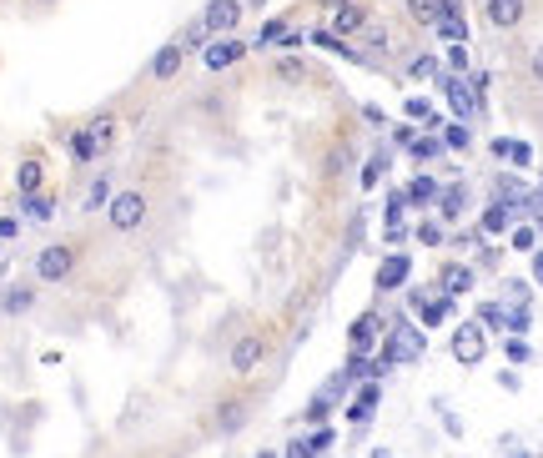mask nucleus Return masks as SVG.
<instances>
[{
    "label": "nucleus",
    "instance_id": "37",
    "mask_svg": "<svg viewBox=\"0 0 543 458\" xmlns=\"http://www.w3.org/2000/svg\"><path fill=\"white\" fill-rule=\"evenodd\" d=\"M523 212H529L533 222L543 227V181H539V187H533V192H529V202H523Z\"/></svg>",
    "mask_w": 543,
    "mask_h": 458
},
{
    "label": "nucleus",
    "instance_id": "51",
    "mask_svg": "<svg viewBox=\"0 0 543 458\" xmlns=\"http://www.w3.org/2000/svg\"><path fill=\"white\" fill-rule=\"evenodd\" d=\"M322 11H342V5H352V0H317Z\"/></svg>",
    "mask_w": 543,
    "mask_h": 458
},
{
    "label": "nucleus",
    "instance_id": "35",
    "mask_svg": "<svg viewBox=\"0 0 543 458\" xmlns=\"http://www.w3.org/2000/svg\"><path fill=\"white\" fill-rule=\"evenodd\" d=\"M503 353H508V362H529L533 358V347L523 343V337H508V343H503Z\"/></svg>",
    "mask_w": 543,
    "mask_h": 458
},
{
    "label": "nucleus",
    "instance_id": "33",
    "mask_svg": "<svg viewBox=\"0 0 543 458\" xmlns=\"http://www.w3.org/2000/svg\"><path fill=\"white\" fill-rule=\"evenodd\" d=\"M277 76H282V81H302L307 66H302L297 56H282V61H277Z\"/></svg>",
    "mask_w": 543,
    "mask_h": 458
},
{
    "label": "nucleus",
    "instance_id": "15",
    "mask_svg": "<svg viewBox=\"0 0 543 458\" xmlns=\"http://www.w3.org/2000/svg\"><path fill=\"white\" fill-rule=\"evenodd\" d=\"M413 307H418L423 328H438V322H448V312H453V297H418V292H413Z\"/></svg>",
    "mask_w": 543,
    "mask_h": 458
},
{
    "label": "nucleus",
    "instance_id": "23",
    "mask_svg": "<svg viewBox=\"0 0 543 458\" xmlns=\"http://www.w3.org/2000/svg\"><path fill=\"white\" fill-rule=\"evenodd\" d=\"M86 131H91V141H96L101 152H111V141H116V116H96V121H86Z\"/></svg>",
    "mask_w": 543,
    "mask_h": 458
},
{
    "label": "nucleus",
    "instance_id": "48",
    "mask_svg": "<svg viewBox=\"0 0 543 458\" xmlns=\"http://www.w3.org/2000/svg\"><path fill=\"white\" fill-rule=\"evenodd\" d=\"M15 232H21V222H15V217H0V242H11Z\"/></svg>",
    "mask_w": 543,
    "mask_h": 458
},
{
    "label": "nucleus",
    "instance_id": "18",
    "mask_svg": "<svg viewBox=\"0 0 543 458\" xmlns=\"http://www.w3.org/2000/svg\"><path fill=\"white\" fill-rule=\"evenodd\" d=\"M403 196H407V207H432V202L443 196V187H438L432 177H413V187H407Z\"/></svg>",
    "mask_w": 543,
    "mask_h": 458
},
{
    "label": "nucleus",
    "instance_id": "7",
    "mask_svg": "<svg viewBox=\"0 0 543 458\" xmlns=\"http://www.w3.org/2000/svg\"><path fill=\"white\" fill-rule=\"evenodd\" d=\"M262 353H267V337H257V333L237 337V343H232V373H251V368L262 362Z\"/></svg>",
    "mask_w": 543,
    "mask_h": 458
},
{
    "label": "nucleus",
    "instance_id": "42",
    "mask_svg": "<svg viewBox=\"0 0 543 458\" xmlns=\"http://www.w3.org/2000/svg\"><path fill=\"white\" fill-rule=\"evenodd\" d=\"M508 162H514V167H529V162H533V146H529V141H514V146H508Z\"/></svg>",
    "mask_w": 543,
    "mask_h": 458
},
{
    "label": "nucleus",
    "instance_id": "8",
    "mask_svg": "<svg viewBox=\"0 0 543 458\" xmlns=\"http://www.w3.org/2000/svg\"><path fill=\"white\" fill-rule=\"evenodd\" d=\"M377 333H383V318H377V312H362L358 322H352V358H367V353H373V343H377Z\"/></svg>",
    "mask_w": 543,
    "mask_h": 458
},
{
    "label": "nucleus",
    "instance_id": "21",
    "mask_svg": "<svg viewBox=\"0 0 543 458\" xmlns=\"http://www.w3.org/2000/svg\"><path fill=\"white\" fill-rule=\"evenodd\" d=\"M66 146H70V156H76V162H96V156H101V146L91 141V131H86V126H76V131H70Z\"/></svg>",
    "mask_w": 543,
    "mask_h": 458
},
{
    "label": "nucleus",
    "instance_id": "49",
    "mask_svg": "<svg viewBox=\"0 0 543 458\" xmlns=\"http://www.w3.org/2000/svg\"><path fill=\"white\" fill-rule=\"evenodd\" d=\"M529 66H533V81L543 86V46H539V51H533V61H529Z\"/></svg>",
    "mask_w": 543,
    "mask_h": 458
},
{
    "label": "nucleus",
    "instance_id": "47",
    "mask_svg": "<svg viewBox=\"0 0 543 458\" xmlns=\"http://www.w3.org/2000/svg\"><path fill=\"white\" fill-rule=\"evenodd\" d=\"M287 458H312V448H307V438H292V444H287Z\"/></svg>",
    "mask_w": 543,
    "mask_h": 458
},
{
    "label": "nucleus",
    "instance_id": "28",
    "mask_svg": "<svg viewBox=\"0 0 543 458\" xmlns=\"http://www.w3.org/2000/svg\"><path fill=\"white\" fill-rule=\"evenodd\" d=\"M106 202H111V181H106V177H96V181H91V192H86V212L106 207Z\"/></svg>",
    "mask_w": 543,
    "mask_h": 458
},
{
    "label": "nucleus",
    "instance_id": "50",
    "mask_svg": "<svg viewBox=\"0 0 543 458\" xmlns=\"http://www.w3.org/2000/svg\"><path fill=\"white\" fill-rule=\"evenodd\" d=\"M533 282H539V287H543V247L533 252Z\"/></svg>",
    "mask_w": 543,
    "mask_h": 458
},
{
    "label": "nucleus",
    "instance_id": "14",
    "mask_svg": "<svg viewBox=\"0 0 543 458\" xmlns=\"http://www.w3.org/2000/svg\"><path fill=\"white\" fill-rule=\"evenodd\" d=\"M181 61H186V51H181V41H171V46H161L156 51V61H152V81H171L181 71Z\"/></svg>",
    "mask_w": 543,
    "mask_h": 458
},
{
    "label": "nucleus",
    "instance_id": "26",
    "mask_svg": "<svg viewBox=\"0 0 543 458\" xmlns=\"http://www.w3.org/2000/svg\"><path fill=\"white\" fill-rule=\"evenodd\" d=\"M207 26H202V21H192V26L181 30V51H207Z\"/></svg>",
    "mask_w": 543,
    "mask_h": 458
},
{
    "label": "nucleus",
    "instance_id": "17",
    "mask_svg": "<svg viewBox=\"0 0 543 458\" xmlns=\"http://www.w3.org/2000/svg\"><path fill=\"white\" fill-rule=\"evenodd\" d=\"M377 398H383V388H377V383H362L358 398L348 403V418H352V423H367V418H373V408H377Z\"/></svg>",
    "mask_w": 543,
    "mask_h": 458
},
{
    "label": "nucleus",
    "instance_id": "27",
    "mask_svg": "<svg viewBox=\"0 0 543 458\" xmlns=\"http://www.w3.org/2000/svg\"><path fill=\"white\" fill-rule=\"evenodd\" d=\"M217 423H222V429H232V433H237L242 423H247V408H242V403H222V408H217Z\"/></svg>",
    "mask_w": 543,
    "mask_h": 458
},
{
    "label": "nucleus",
    "instance_id": "24",
    "mask_svg": "<svg viewBox=\"0 0 543 458\" xmlns=\"http://www.w3.org/2000/svg\"><path fill=\"white\" fill-rule=\"evenodd\" d=\"M287 36H292V26H287L282 15H272V21H267V26H262V36H257V46H282V41H287Z\"/></svg>",
    "mask_w": 543,
    "mask_h": 458
},
{
    "label": "nucleus",
    "instance_id": "53",
    "mask_svg": "<svg viewBox=\"0 0 543 458\" xmlns=\"http://www.w3.org/2000/svg\"><path fill=\"white\" fill-rule=\"evenodd\" d=\"M257 458H277V454H272V448H262V454H257Z\"/></svg>",
    "mask_w": 543,
    "mask_h": 458
},
{
    "label": "nucleus",
    "instance_id": "2",
    "mask_svg": "<svg viewBox=\"0 0 543 458\" xmlns=\"http://www.w3.org/2000/svg\"><path fill=\"white\" fill-rule=\"evenodd\" d=\"M76 272V247L70 242H51V247L36 252V278L41 282H66Z\"/></svg>",
    "mask_w": 543,
    "mask_h": 458
},
{
    "label": "nucleus",
    "instance_id": "39",
    "mask_svg": "<svg viewBox=\"0 0 543 458\" xmlns=\"http://www.w3.org/2000/svg\"><path fill=\"white\" fill-rule=\"evenodd\" d=\"M418 242H423V247H438V242H443V222H423L418 227Z\"/></svg>",
    "mask_w": 543,
    "mask_h": 458
},
{
    "label": "nucleus",
    "instance_id": "41",
    "mask_svg": "<svg viewBox=\"0 0 543 458\" xmlns=\"http://www.w3.org/2000/svg\"><path fill=\"white\" fill-rule=\"evenodd\" d=\"M468 46H448V66H453V76H458V71H468Z\"/></svg>",
    "mask_w": 543,
    "mask_h": 458
},
{
    "label": "nucleus",
    "instance_id": "9",
    "mask_svg": "<svg viewBox=\"0 0 543 458\" xmlns=\"http://www.w3.org/2000/svg\"><path fill=\"white\" fill-rule=\"evenodd\" d=\"M483 15H488V26L514 30L523 21V0H483Z\"/></svg>",
    "mask_w": 543,
    "mask_h": 458
},
{
    "label": "nucleus",
    "instance_id": "19",
    "mask_svg": "<svg viewBox=\"0 0 543 458\" xmlns=\"http://www.w3.org/2000/svg\"><path fill=\"white\" fill-rule=\"evenodd\" d=\"M51 212H56V196L51 192L21 196V217H30V222H51Z\"/></svg>",
    "mask_w": 543,
    "mask_h": 458
},
{
    "label": "nucleus",
    "instance_id": "38",
    "mask_svg": "<svg viewBox=\"0 0 543 458\" xmlns=\"http://www.w3.org/2000/svg\"><path fill=\"white\" fill-rule=\"evenodd\" d=\"M403 207H407V196L403 192H388V227L403 222Z\"/></svg>",
    "mask_w": 543,
    "mask_h": 458
},
{
    "label": "nucleus",
    "instance_id": "32",
    "mask_svg": "<svg viewBox=\"0 0 543 458\" xmlns=\"http://www.w3.org/2000/svg\"><path fill=\"white\" fill-rule=\"evenodd\" d=\"M478 322H483V328H503V322H508V312H503L498 303H483V307H478Z\"/></svg>",
    "mask_w": 543,
    "mask_h": 458
},
{
    "label": "nucleus",
    "instance_id": "54",
    "mask_svg": "<svg viewBox=\"0 0 543 458\" xmlns=\"http://www.w3.org/2000/svg\"><path fill=\"white\" fill-rule=\"evenodd\" d=\"M30 5H56V0H30Z\"/></svg>",
    "mask_w": 543,
    "mask_h": 458
},
{
    "label": "nucleus",
    "instance_id": "30",
    "mask_svg": "<svg viewBox=\"0 0 543 458\" xmlns=\"http://www.w3.org/2000/svg\"><path fill=\"white\" fill-rule=\"evenodd\" d=\"M468 141H473V137H468V126H463V121H453L443 131V146H453V152H468Z\"/></svg>",
    "mask_w": 543,
    "mask_h": 458
},
{
    "label": "nucleus",
    "instance_id": "29",
    "mask_svg": "<svg viewBox=\"0 0 543 458\" xmlns=\"http://www.w3.org/2000/svg\"><path fill=\"white\" fill-rule=\"evenodd\" d=\"M327 413H333V398H327V393H317V398L307 403V423H317V429H322V423H327Z\"/></svg>",
    "mask_w": 543,
    "mask_h": 458
},
{
    "label": "nucleus",
    "instance_id": "46",
    "mask_svg": "<svg viewBox=\"0 0 543 458\" xmlns=\"http://www.w3.org/2000/svg\"><path fill=\"white\" fill-rule=\"evenodd\" d=\"M392 141H398V146H413V141H418V131H413V126H398V131H392Z\"/></svg>",
    "mask_w": 543,
    "mask_h": 458
},
{
    "label": "nucleus",
    "instance_id": "5",
    "mask_svg": "<svg viewBox=\"0 0 543 458\" xmlns=\"http://www.w3.org/2000/svg\"><path fill=\"white\" fill-rule=\"evenodd\" d=\"M242 56H247V46H242L237 36H217V41H207V51H202V66L226 71V66H237Z\"/></svg>",
    "mask_w": 543,
    "mask_h": 458
},
{
    "label": "nucleus",
    "instance_id": "36",
    "mask_svg": "<svg viewBox=\"0 0 543 458\" xmlns=\"http://www.w3.org/2000/svg\"><path fill=\"white\" fill-rule=\"evenodd\" d=\"M383 167H388V152H383V156H373V162L362 167V187H377V177H383Z\"/></svg>",
    "mask_w": 543,
    "mask_h": 458
},
{
    "label": "nucleus",
    "instance_id": "44",
    "mask_svg": "<svg viewBox=\"0 0 543 458\" xmlns=\"http://www.w3.org/2000/svg\"><path fill=\"white\" fill-rule=\"evenodd\" d=\"M407 116H413V121H428V116H432V106H428L423 96H407Z\"/></svg>",
    "mask_w": 543,
    "mask_h": 458
},
{
    "label": "nucleus",
    "instance_id": "1",
    "mask_svg": "<svg viewBox=\"0 0 543 458\" xmlns=\"http://www.w3.org/2000/svg\"><path fill=\"white\" fill-rule=\"evenodd\" d=\"M152 217V202H146V192H116L111 202H106V222H111V232H136L141 222Z\"/></svg>",
    "mask_w": 543,
    "mask_h": 458
},
{
    "label": "nucleus",
    "instance_id": "3",
    "mask_svg": "<svg viewBox=\"0 0 543 458\" xmlns=\"http://www.w3.org/2000/svg\"><path fill=\"white\" fill-rule=\"evenodd\" d=\"M242 11H247V0H207V11H202V26H207V36L217 41V36H232L242 21Z\"/></svg>",
    "mask_w": 543,
    "mask_h": 458
},
{
    "label": "nucleus",
    "instance_id": "16",
    "mask_svg": "<svg viewBox=\"0 0 543 458\" xmlns=\"http://www.w3.org/2000/svg\"><path fill=\"white\" fill-rule=\"evenodd\" d=\"M30 307H36V287H30V282H15V287H5V297H0V312H11V318H21Z\"/></svg>",
    "mask_w": 543,
    "mask_h": 458
},
{
    "label": "nucleus",
    "instance_id": "31",
    "mask_svg": "<svg viewBox=\"0 0 543 458\" xmlns=\"http://www.w3.org/2000/svg\"><path fill=\"white\" fill-rule=\"evenodd\" d=\"M407 152L418 156V162H428V156H438V152H443V141H438V137H418L413 146H407Z\"/></svg>",
    "mask_w": 543,
    "mask_h": 458
},
{
    "label": "nucleus",
    "instance_id": "22",
    "mask_svg": "<svg viewBox=\"0 0 543 458\" xmlns=\"http://www.w3.org/2000/svg\"><path fill=\"white\" fill-rule=\"evenodd\" d=\"M463 207H468V192H463V187H448V192L438 196V217H443V222H458Z\"/></svg>",
    "mask_w": 543,
    "mask_h": 458
},
{
    "label": "nucleus",
    "instance_id": "6",
    "mask_svg": "<svg viewBox=\"0 0 543 458\" xmlns=\"http://www.w3.org/2000/svg\"><path fill=\"white\" fill-rule=\"evenodd\" d=\"M443 91H448V106L458 112V121H468V116H473L478 106H483V101L473 96V86L463 81V76H443Z\"/></svg>",
    "mask_w": 543,
    "mask_h": 458
},
{
    "label": "nucleus",
    "instance_id": "20",
    "mask_svg": "<svg viewBox=\"0 0 543 458\" xmlns=\"http://www.w3.org/2000/svg\"><path fill=\"white\" fill-rule=\"evenodd\" d=\"M518 212L514 207H503V202H493V207L483 212V217H478V227H483L488 237H498V232H508V222H514Z\"/></svg>",
    "mask_w": 543,
    "mask_h": 458
},
{
    "label": "nucleus",
    "instance_id": "45",
    "mask_svg": "<svg viewBox=\"0 0 543 458\" xmlns=\"http://www.w3.org/2000/svg\"><path fill=\"white\" fill-rule=\"evenodd\" d=\"M413 76H418V81L423 76H438V56H418L413 61Z\"/></svg>",
    "mask_w": 543,
    "mask_h": 458
},
{
    "label": "nucleus",
    "instance_id": "11",
    "mask_svg": "<svg viewBox=\"0 0 543 458\" xmlns=\"http://www.w3.org/2000/svg\"><path fill=\"white\" fill-rule=\"evenodd\" d=\"M45 187V167H41V156H26L21 167H15V192L21 196H36Z\"/></svg>",
    "mask_w": 543,
    "mask_h": 458
},
{
    "label": "nucleus",
    "instance_id": "40",
    "mask_svg": "<svg viewBox=\"0 0 543 458\" xmlns=\"http://www.w3.org/2000/svg\"><path fill=\"white\" fill-rule=\"evenodd\" d=\"M514 247L518 252H533V247H539V232H533V227H514Z\"/></svg>",
    "mask_w": 543,
    "mask_h": 458
},
{
    "label": "nucleus",
    "instance_id": "12",
    "mask_svg": "<svg viewBox=\"0 0 543 458\" xmlns=\"http://www.w3.org/2000/svg\"><path fill=\"white\" fill-rule=\"evenodd\" d=\"M438 282H443V297H463V292H473V267L448 262L443 272H438Z\"/></svg>",
    "mask_w": 543,
    "mask_h": 458
},
{
    "label": "nucleus",
    "instance_id": "13",
    "mask_svg": "<svg viewBox=\"0 0 543 458\" xmlns=\"http://www.w3.org/2000/svg\"><path fill=\"white\" fill-rule=\"evenodd\" d=\"M358 30H367V5H342V11H333V36H358Z\"/></svg>",
    "mask_w": 543,
    "mask_h": 458
},
{
    "label": "nucleus",
    "instance_id": "52",
    "mask_svg": "<svg viewBox=\"0 0 543 458\" xmlns=\"http://www.w3.org/2000/svg\"><path fill=\"white\" fill-rule=\"evenodd\" d=\"M373 458H392V454H388V448H377V454H373Z\"/></svg>",
    "mask_w": 543,
    "mask_h": 458
},
{
    "label": "nucleus",
    "instance_id": "4",
    "mask_svg": "<svg viewBox=\"0 0 543 458\" xmlns=\"http://www.w3.org/2000/svg\"><path fill=\"white\" fill-rule=\"evenodd\" d=\"M483 353H488V337H483V322H463L458 333H453V358L458 362H483Z\"/></svg>",
    "mask_w": 543,
    "mask_h": 458
},
{
    "label": "nucleus",
    "instance_id": "43",
    "mask_svg": "<svg viewBox=\"0 0 543 458\" xmlns=\"http://www.w3.org/2000/svg\"><path fill=\"white\" fill-rule=\"evenodd\" d=\"M307 448H312V454H327V448H333V429H317L307 438Z\"/></svg>",
    "mask_w": 543,
    "mask_h": 458
},
{
    "label": "nucleus",
    "instance_id": "34",
    "mask_svg": "<svg viewBox=\"0 0 543 458\" xmlns=\"http://www.w3.org/2000/svg\"><path fill=\"white\" fill-rule=\"evenodd\" d=\"M508 333H514V337H523V333H529V307H523V303H518V307H508Z\"/></svg>",
    "mask_w": 543,
    "mask_h": 458
},
{
    "label": "nucleus",
    "instance_id": "10",
    "mask_svg": "<svg viewBox=\"0 0 543 458\" xmlns=\"http://www.w3.org/2000/svg\"><path fill=\"white\" fill-rule=\"evenodd\" d=\"M407 272H413V257H403V252H392L388 262L377 267V292H392V287H403Z\"/></svg>",
    "mask_w": 543,
    "mask_h": 458
},
{
    "label": "nucleus",
    "instance_id": "25",
    "mask_svg": "<svg viewBox=\"0 0 543 458\" xmlns=\"http://www.w3.org/2000/svg\"><path fill=\"white\" fill-rule=\"evenodd\" d=\"M438 5H443V0H407V15H413L418 26H438Z\"/></svg>",
    "mask_w": 543,
    "mask_h": 458
},
{
    "label": "nucleus",
    "instance_id": "55",
    "mask_svg": "<svg viewBox=\"0 0 543 458\" xmlns=\"http://www.w3.org/2000/svg\"><path fill=\"white\" fill-rule=\"evenodd\" d=\"M247 5H262V0H247Z\"/></svg>",
    "mask_w": 543,
    "mask_h": 458
}]
</instances>
